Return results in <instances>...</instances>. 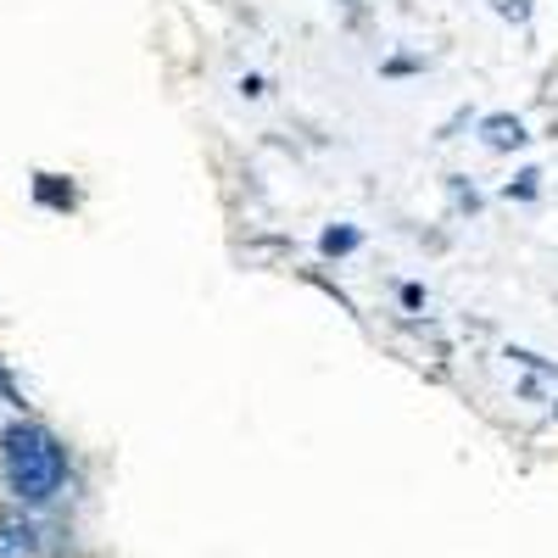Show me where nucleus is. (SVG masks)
<instances>
[{
	"instance_id": "nucleus-1",
	"label": "nucleus",
	"mask_w": 558,
	"mask_h": 558,
	"mask_svg": "<svg viewBox=\"0 0 558 558\" xmlns=\"http://www.w3.org/2000/svg\"><path fill=\"white\" fill-rule=\"evenodd\" d=\"M0 470H7L17 508H39L68 486V447L45 425H34V418H17V425L0 436Z\"/></svg>"
},
{
	"instance_id": "nucleus-2",
	"label": "nucleus",
	"mask_w": 558,
	"mask_h": 558,
	"mask_svg": "<svg viewBox=\"0 0 558 558\" xmlns=\"http://www.w3.org/2000/svg\"><path fill=\"white\" fill-rule=\"evenodd\" d=\"M45 553V531L34 525L28 508H0V558H39Z\"/></svg>"
},
{
	"instance_id": "nucleus-3",
	"label": "nucleus",
	"mask_w": 558,
	"mask_h": 558,
	"mask_svg": "<svg viewBox=\"0 0 558 558\" xmlns=\"http://www.w3.org/2000/svg\"><path fill=\"white\" fill-rule=\"evenodd\" d=\"M481 140H486L492 151L525 146V123H520V118H508V112H502V118H486V123H481Z\"/></svg>"
},
{
	"instance_id": "nucleus-4",
	"label": "nucleus",
	"mask_w": 558,
	"mask_h": 558,
	"mask_svg": "<svg viewBox=\"0 0 558 558\" xmlns=\"http://www.w3.org/2000/svg\"><path fill=\"white\" fill-rule=\"evenodd\" d=\"M352 246H357L352 229H330V235H324V252H330V257H336V252H352Z\"/></svg>"
},
{
	"instance_id": "nucleus-5",
	"label": "nucleus",
	"mask_w": 558,
	"mask_h": 558,
	"mask_svg": "<svg viewBox=\"0 0 558 558\" xmlns=\"http://www.w3.org/2000/svg\"><path fill=\"white\" fill-rule=\"evenodd\" d=\"M39 196L51 202V207H73V191H57V184H51V173L39 179Z\"/></svg>"
},
{
	"instance_id": "nucleus-6",
	"label": "nucleus",
	"mask_w": 558,
	"mask_h": 558,
	"mask_svg": "<svg viewBox=\"0 0 558 558\" xmlns=\"http://www.w3.org/2000/svg\"><path fill=\"white\" fill-rule=\"evenodd\" d=\"M497 12H502V17H525L531 0H497Z\"/></svg>"
}]
</instances>
